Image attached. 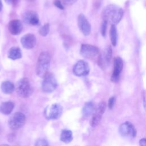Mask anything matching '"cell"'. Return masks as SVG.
Listing matches in <instances>:
<instances>
[{
  "mask_svg": "<svg viewBox=\"0 0 146 146\" xmlns=\"http://www.w3.org/2000/svg\"><path fill=\"white\" fill-rule=\"evenodd\" d=\"M124 14L123 9L119 6L111 4L107 5L103 10L102 18L111 25H117L122 19Z\"/></svg>",
  "mask_w": 146,
  "mask_h": 146,
  "instance_id": "1",
  "label": "cell"
},
{
  "mask_svg": "<svg viewBox=\"0 0 146 146\" xmlns=\"http://www.w3.org/2000/svg\"><path fill=\"white\" fill-rule=\"evenodd\" d=\"M51 61V56L47 51L42 52L38 59L36 66V74L43 78L48 72Z\"/></svg>",
  "mask_w": 146,
  "mask_h": 146,
  "instance_id": "2",
  "label": "cell"
},
{
  "mask_svg": "<svg viewBox=\"0 0 146 146\" xmlns=\"http://www.w3.org/2000/svg\"><path fill=\"white\" fill-rule=\"evenodd\" d=\"M16 92L19 96L23 98H27L31 95L32 93V87L27 78H22L17 82Z\"/></svg>",
  "mask_w": 146,
  "mask_h": 146,
  "instance_id": "3",
  "label": "cell"
},
{
  "mask_svg": "<svg viewBox=\"0 0 146 146\" xmlns=\"http://www.w3.org/2000/svg\"><path fill=\"white\" fill-rule=\"evenodd\" d=\"M43 78V80L42 83V89L43 91L46 93L54 92L58 86L57 81L54 75L52 73L47 72Z\"/></svg>",
  "mask_w": 146,
  "mask_h": 146,
  "instance_id": "4",
  "label": "cell"
},
{
  "mask_svg": "<svg viewBox=\"0 0 146 146\" xmlns=\"http://www.w3.org/2000/svg\"><path fill=\"white\" fill-rule=\"evenodd\" d=\"M63 112V107L58 103H54L48 106L44 109V115L48 120H55L59 119Z\"/></svg>",
  "mask_w": 146,
  "mask_h": 146,
  "instance_id": "5",
  "label": "cell"
},
{
  "mask_svg": "<svg viewBox=\"0 0 146 146\" xmlns=\"http://www.w3.org/2000/svg\"><path fill=\"white\" fill-rule=\"evenodd\" d=\"M26 116L22 112H16L14 113L9 120V125L12 129L16 130L21 128L25 123Z\"/></svg>",
  "mask_w": 146,
  "mask_h": 146,
  "instance_id": "6",
  "label": "cell"
},
{
  "mask_svg": "<svg viewBox=\"0 0 146 146\" xmlns=\"http://www.w3.org/2000/svg\"><path fill=\"white\" fill-rule=\"evenodd\" d=\"M112 48L110 46H107L102 52L99 55L98 63L100 68L105 69L109 64L112 57Z\"/></svg>",
  "mask_w": 146,
  "mask_h": 146,
  "instance_id": "7",
  "label": "cell"
},
{
  "mask_svg": "<svg viewBox=\"0 0 146 146\" xmlns=\"http://www.w3.org/2000/svg\"><path fill=\"white\" fill-rule=\"evenodd\" d=\"M99 52V49L95 46L90 44H82L80 49V53L82 56L87 59H92Z\"/></svg>",
  "mask_w": 146,
  "mask_h": 146,
  "instance_id": "8",
  "label": "cell"
},
{
  "mask_svg": "<svg viewBox=\"0 0 146 146\" xmlns=\"http://www.w3.org/2000/svg\"><path fill=\"white\" fill-rule=\"evenodd\" d=\"M119 131L122 136L127 137H135L137 133L134 125L129 121L122 123L119 127Z\"/></svg>",
  "mask_w": 146,
  "mask_h": 146,
  "instance_id": "9",
  "label": "cell"
},
{
  "mask_svg": "<svg viewBox=\"0 0 146 146\" xmlns=\"http://www.w3.org/2000/svg\"><path fill=\"white\" fill-rule=\"evenodd\" d=\"M72 71L77 76H86L90 72V67L87 62L80 60L75 64L73 67Z\"/></svg>",
  "mask_w": 146,
  "mask_h": 146,
  "instance_id": "10",
  "label": "cell"
},
{
  "mask_svg": "<svg viewBox=\"0 0 146 146\" xmlns=\"http://www.w3.org/2000/svg\"><path fill=\"white\" fill-rule=\"evenodd\" d=\"M106 110V103L104 102L100 103L92 113V117L91 121V125L95 127L100 123L103 115Z\"/></svg>",
  "mask_w": 146,
  "mask_h": 146,
  "instance_id": "11",
  "label": "cell"
},
{
  "mask_svg": "<svg viewBox=\"0 0 146 146\" xmlns=\"http://www.w3.org/2000/svg\"><path fill=\"white\" fill-rule=\"evenodd\" d=\"M123 67V62L122 59L117 56L113 60V69L111 77V80L112 82H117L119 80L120 75Z\"/></svg>",
  "mask_w": 146,
  "mask_h": 146,
  "instance_id": "12",
  "label": "cell"
},
{
  "mask_svg": "<svg viewBox=\"0 0 146 146\" xmlns=\"http://www.w3.org/2000/svg\"><path fill=\"white\" fill-rule=\"evenodd\" d=\"M78 25L80 31L84 35H90L91 30V25L83 14H80L78 15Z\"/></svg>",
  "mask_w": 146,
  "mask_h": 146,
  "instance_id": "13",
  "label": "cell"
},
{
  "mask_svg": "<svg viewBox=\"0 0 146 146\" xmlns=\"http://www.w3.org/2000/svg\"><path fill=\"white\" fill-rule=\"evenodd\" d=\"M23 21L28 25L35 26L39 23V19L38 14L34 11H27L23 15Z\"/></svg>",
  "mask_w": 146,
  "mask_h": 146,
  "instance_id": "14",
  "label": "cell"
},
{
  "mask_svg": "<svg viewBox=\"0 0 146 146\" xmlns=\"http://www.w3.org/2000/svg\"><path fill=\"white\" fill-rule=\"evenodd\" d=\"M21 42L24 48L31 49L35 46L36 39L34 34H27L21 38Z\"/></svg>",
  "mask_w": 146,
  "mask_h": 146,
  "instance_id": "15",
  "label": "cell"
},
{
  "mask_svg": "<svg viewBox=\"0 0 146 146\" xmlns=\"http://www.w3.org/2000/svg\"><path fill=\"white\" fill-rule=\"evenodd\" d=\"M23 29L22 22L18 19L11 21L9 23V30L10 33L13 35L19 34Z\"/></svg>",
  "mask_w": 146,
  "mask_h": 146,
  "instance_id": "16",
  "label": "cell"
},
{
  "mask_svg": "<svg viewBox=\"0 0 146 146\" xmlns=\"http://www.w3.org/2000/svg\"><path fill=\"white\" fill-rule=\"evenodd\" d=\"M14 107V104L11 102L2 103L0 106V112L4 115L10 114Z\"/></svg>",
  "mask_w": 146,
  "mask_h": 146,
  "instance_id": "17",
  "label": "cell"
},
{
  "mask_svg": "<svg viewBox=\"0 0 146 146\" xmlns=\"http://www.w3.org/2000/svg\"><path fill=\"white\" fill-rule=\"evenodd\" d=\"M8 57L12 60L20 59L22 57V52L21 49L18 47H11L9 51Z\"/></svg>",
  "mask_w": 146,
  "mask_h": 146,
  "instance_id": "18",
  "label": "cell"
},
{
  "mask_svg": "<svg viewBox=\"0 0 146 146\" xmlns=\"http://www.w3.org/2000/svg\"><path fill=\"white\" fill-rule=\"evenodd\" d=\"M95 110L94 104L92 102H88L85 103L82 109V113L84 117H89L91 116Z\"/></svg>",
  "mask_w": 146,
  "mask_h": 146,
  "instance_id": "19",
  "label": "cell"
},
{
  "mask_svg": "<svg viewBox=\"0 0 146 146\" xmlns=\"http://www.w3.org/2000/svg\"><path fill=\"white\" fill-rule=\"evenodd\" d=\"M60 139L64 143H70L73 139L72 132L69 129H63L61 132Z\"/></svg>",
  "mask_w": 146,
  "mask_h": 146,
  "instance_id": "20",
  "label": "cell"
},
{
  "mask_svg": "<svg viewBox=\"0 0 146 146\" xmlns=\"http://www.w3.org/2000/svg\"><path fill=\"white\" fill-rule=\"evenodd\" d=\"M1 90L2 91L6 94H9L12 93L14 89H15V87L14 84L10 82V81H5L3 82L2 84H1Z\"/></svg>",
  "mask_w": 146,
  "mask_h": 146,
  "instance_id": "21",
  "label": "cell"
},
{
  "mask_svg": "<svg viewBox=\"0 0 146 146\" xmlns=\"http://www.w3.org/2000/svg\"><path fill=\"white\" fill-rule=\"evenodd\" d=\"M110 38L112 44L113 46H116L117 40V29L116 27V25H111L110 31Z\"/></svg>",
  "mask_w": 146,
  "mask_h": 146,
  "instance_id": "22",
  "label": "cell"
},
{
  "mask_svg": "<svg viewBox=\"0 0 146 146\" xmlns=\"http://www.w3.org/2000/svg\"><path fill=\"white\" fill-rule=\"evenodd\" d=\"M49 29H50L49 24L48 23H45L39 29V33L40 35L43 36H46L48 34Z\"/></svg>",
  "mask_w": 146,
  "mask_h": 146,
  "instance_id": "23",
  "label": "cell"
},
{
  "mask_svg": "<svg viewBox=\"0 0 146 146\" xmlns=\"http://www.w3.org/2000/svg\"><path fill=\"white\" fill-rule=\"evenodd\" d=\"M107 22L103 20L102 25H101V27H100V32L102 34V35L103 36H105L106 35V30H107Z\"/></svg>",
  "mask_w": 146,
  "mask_h": 146,
  "instance_id": "24",
  "label": "cell"
},
{
  "mask_svg": "<svg viewBox=\"0 0 146 146\" xmlns=\"http://www.w3.org/2000/svg\"><path fill=\"white\" fill-rule=\"evenodd\" d=\"M35 145L36 146H47L48 145V143L44 139H39L36 141Z\"/></svg>",
  "mask_w": 146,
  "mask_h": 146,
  "instance_id": "25",
  "label": "cell"
},
{
  "mask_svg": "<svg viewBox=\"0 0 146 146\" xmlns=\"http://www.w3.org/2000/svg\"><path fill=\"white\" fill-rule=\"evenodd\" d=\"M115 103V98L114 96L110 98L108 100V108L110 109H112L114 106Z\"/></svg>",
  "mask_w": 146,
  "mask_h": 146,
  "instance_id": "26",
  "label": "cell"
},
{
  "mask_svg": "<svg viewBox=\"0 0 146 146\" xmlns=\"http://www.w3.org/2000/svg\"><path fill=\"white\" fill-rule=\"evenodd\" d=\"M54 5L59 9H61V10L64 9V7L59 0H55L54 1Z\"/></svg>",
  "mask_w": 146,
  "mask_h": 146,
  "instance_id": "27",
  "label": "cell"
},
{
  "mask_svg": "<svg viewBox=\"0 0 146 146\" xmlns=\"http://www.w3.org/2000/svg\"><path fill=\"white\" fill-rule=\"evenodd\" d=\"M5 1L9 5H15L18 2L19 0H5Z\"/></svg>",
  "mask_w": 146,
  "mask_h": 146,
  "instance_id": "28",
  "label": "cell"
},
{
  "mask_svg": "<svg viewBox=\"0 0 146 146\" xmlns=\"http://www.w3.org/2000/svg\"><path fill=\"white\" fill-rule=\"evenodd\" d=\"M77 0H64V2L67 5H72L75 3Z\"/></svg>",
  "mask_w": 146,
  "mask_h": 146,
  "instance_id": "29",
  "label": "cell"
},
{
  "mask_svg": "<svg viewBox=\"0 0 146 146\" xmlns=\"http://www.w3.org/2000/svg\"><path fill=\"white\" fill-rule=\"evenodd\" d=\"M139 144H140V145H141V146H145L146 145V139L144 138L141 139L139 141Z\"/></svg>",
  "mask_w": 146,
  "mask_h": 146,
  "instance_id": "30",
  "label": "cell"
},
{
  "mask_svg": "<svg viewBox=\"0 0 146 146\" xmlns=\"http://www.w3.org/2000/svg\"><path fill=\"white\" fill-rule=\"evenodd\" d=\"M2 7H3L2 2V1H1V0H0V11L2 10Z\"/></svg>",
  "mask_w": 146,
  "mask_h": 146,
  "instance_id": "31",
  "label": "cell"
},
{
  "mask_svg": "<svg viewBox=\"0 0 146 146\" xmlns=\"http://www.w3.org/2000/svg\"><path fill=\"white\" fill-rule=\"evenodd\" d=\"M27 1H29V2H34V1H35V0H27Z\"/></svg>",
  "mask_w": 146,
  "mask_h": 146,
  "instance_id": "32",
  "label": "cell"
}]
</instances>
